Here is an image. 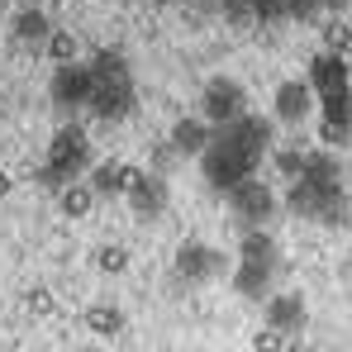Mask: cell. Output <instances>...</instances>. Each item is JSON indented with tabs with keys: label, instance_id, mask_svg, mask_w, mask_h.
I'll use <instances>...</instances> for the list:
<instances>
[{
	"label": "cell",
	"instance_id": "cell-1",
	"mask_svg": "<svg viewBox=\"0 0 352 352\" xmlns=\"http://www.w3.org/2000/svg\"><path fill=\"white\" fill-rule=\"evenodd\" d=\"M86 167H91V138H86V129L81 124H62L58 133H53V143H48V162L38 167V181L62 190Z\"/></svg>",
	"mask_w": 352,
	"mask_h": 352
},
{
	"label": "cell",
	"instance_id": "cell-2",
	"mask_svg": "<svg viewBox=\"0 0 352 352\" xmlns=\"http://www.w3.org/2000/svg\"><path fill=\"white\" fill-rule=\"evenodd\" d=\"M200 172H205V186H210V190L229 195L238 181L257 176V157H248V153L238 148L229 133H219V129H214V143L205 148V157H200Z\"/></svg>",
	"mask_w": 352,
	"mask_h": 352
},
{
	"label": "cell",
	"instance_id": "cell-3",
	"mask_svg": "<svg viewBox=\"0 0 352 352\" xmlns=\"http://www.w3.org/2000/svg\"><path fill=\"white\" fill-rule=\"evenodd\" d=\"M291 214H305L314 224H329V229H343L352 214L348 190L343 186H309V181H291V195H286Z\"/></svg>",
	"mask_w": 352,
	"mask_h": 352
},
{
	"label": "cell",
	"instance_id": "cell-4",
	"mask_svg": "<svg viewBox=\"0 0 352 352\" xmlns=\"http://www.w3.org/2000/svg\"><path fill=\"white\" fill-rule=\"evenodd\" d=\"M248 115V96H243V86L229 81V76H214L210 86H205V96H200V119H210L214 129H229L234 119Z\"/></svg>",
	"mask_w": 352,
	"mask_h": 352
},
{
	"label": "cell",
	"instance_id": "cell-5",
	"mask_svg": "<svg viewBox=\"0 0 352 352\" xmlns=\"http://www.w3.org/2000/svg\"><path fill=\"white\" fill-rule=\"evenodd\" d=\"M229 210L238 214V224H248V229H262L272 214H276V195L257 181V176H248V181H238L234 190H229Z\"/></svg>",
	"mask_w": 352,
	"mask_h": 352
},
{
	"label": "cell",
	"instance_id": "cell-6",
	"mask_svg": "<svg viewBox=\"0 0 352 352\" xmlns=\"http://www.w3.org/2000/svg\"><path fill=\"white\" fill-rule=\"evenodd\" d=\"M91 91H96V76H91V67H81V62H62L58 72H53V86H48V96H53L58 110H81V105H91Z\"/></svg>",
	"mask_w": 352,
	"mask_h": 352
},
{
	"label": "cell",
	"instance_id": "cell-7",
	"mask_svg": "<svg viewBox=\"0 0 352 352\" xmlns=\"http://www.w3.org/2000/svg\"><path fill=\"white\" fill-rule=\"evenodd\" d=\"M224 252L219 248H210V243H181L176 248V276L181 281H214V276H224Z\"/></svg>",
	"mask_w": 352,
	"mask_h": 352
},
{
	"label": "cell",
	"instance_id": "cell-8",
	"mask_svg": "<svg viewBox=\"0 0 352 352\" xmlns=\"http://www.w3.org/2000/svg\"><path fill=\"white\" fill-rule=\"evenodd\" d=\"M124 200L133 205V214L138 219H157L162 210H167V176L157 172H133V181H129V190H124Z\"/></svg>",
	"mask_w": 352,
	"mask_h": 352
},
{
	"label": "cell",
	"instance_id": "cell-9",
	"mask_svg": "<svg viewBox=\"0 0 352 352\" xmlns=\"http://www.w3.org/2000/svg\"><path fill=\"white\" fill-rule=\"evenodd\" d=\"M133 81H96V91H91V115L105 119V124H115V119H129L133 115Z\"/></svg>",
	"mask_w": 352,
	"mask_h": 352
},
{
	"label": "cell",
	"instance_id": "cell-10",
	"mask_svg": "<svg viewBox=\"0 0 352 352\" xmlns=\"http://www.w3.org/2000/svg\"><path fill=\"white\" fill-rule=\"evenodd\" d=\"M219 133H229L238 148L248 153V157H267L272 153V138H276V129H272V119H262V115H243V119H234L229 129H219Z\"/></svg>",
	"mask_w": 352,
	"mask_h": 352
},
{
	"label": "cell",
	"instance_id": "cell-11",
	"mask_svg": "<svg viewBox=\"0 0 352 352\" xmlns=\"http://www.w3.org/2000/svg\"><path fill=\"white\" fill-rule=\"evenodd\" d=\"M272 115L281 124H305L314 115V86L309 81H281L276 86V100H272Z\"/></svg>",
	"mask_w": 352,
	"mask_h": 352
},
{
	"label": "cell",
	"instance_id": "cell-12",
	"mask_svg": "<svg viewBox=\"0 0 352 352\" xmlns=\"http://www.w3.org/2000/svg\"><path fill=\"white\" fill-rule=\"evenodd\" d=\"M272 276H276V262H262V257H238L234 267V291L243 300H267L272 295Z\"/></svg>",
	"mask_w": 352,
	"mask_h": 352
},
{
	"label": "cell",
	"instance_id": "cell-13",
	"mask_svg": "<svg viewBox=\"0 0 352 352\" xmlns=\"http://www.w3.org/2000/svg\"><path fill=\"white\" fill-rule=\"evenodd\" d=\"M348 67L352 62L348 58H338V53H319V58L309 62V86H314V96H338V91H348Z\"/></svg>",
	"mask_w": 352,
	"mask_h": 352
},
{
	"label": "cell",
	"instance_id": "cell-14",
	"mask_svg": "<svg viewBox=\"0 0 352 352\" xmlns=\"http://www.w3.org/2000/svg\"><path fill=\"white\" fill-rule=\"evenodd\" d=\"M214 143V124L200 115H186L172 124V148L181 157H205V148Z\"/></svg>",
	"mask_w": 352,
	"mask_h": 352
},
{
	"label": "cell",
	"instance_id": "cell-15",
	"mask_svg": "<svg viewBox=\"0 0 352 352\" xmlns=\"http://www.w3.org/2000/svg\"><path fill=\"white\" fill-rule=\"evenodd\" d=\"M267 324L281 329V333H291V338H300L305 324H309L305 300H300V295H267Z\"/></svg>",
	"mask_w": 352,
	"mask_h": 352
},
{
	"label": "cell",
	"instance_id": "cell-16",
	"mask_svg": "<svg viewBox=\"0 0 352 352\" xmlns=\"http://www.w3.org/2000/svg\"><path fill=\"white\" fill-rule=\"evenodd\" d=\"M10 34H14V43H19L24 53H38V48H48V38H53V24H48L43 10H19L14 24H10Z\"/></svg>",
	"mask_w": 352,
	"mask_h": 352
},
{
	"label": "cell",
	"instance_id": "cell-17",
	"mask_svg": "<svg viewBox=\"0 0 352 352\" xmlns=\"http://www.w3.org/2000/svg\"><path fill=\"white\" fill-rule=\"evenodd\" d=\"M133 162H100V167H91V190L100 195V200H110V195H124L129 190V181H133Z\"/></svg>",
	"mask_w": 352,
	"mask_h": 352
},
{
	"label": "cell",
	"instance_id": "cell-18",
	"mask_svg": "<svg viewBox=\"0 0 352 352\" xmlns=\"http://www.w3.org/2000/svg\"><path fill=\"white\" fill-rule=\"evenodd\" d=\"M96 190H91V181H72V186H62L58 190V210L67 214V219H86L91 210H96Z\"/></svg>",
	"mask_w": 352,
	"mask_h": 352
},
{
	"label": "cell",
	"instance_id": "cell-19",
	"mask_svg": "<svg viewBox=\"0 0 352 352\" xmlns=\"http://www.w3.org/2000/svg\"><path fill=\"white\" fill-rule=\"evenodd\" d=\"M295 181H309V186H343V167H338L333 153H309V157H305V172L295 176Z\"/></svg>",
	"mask_w": 352,
	"mask_h": 352
},
{
	"label": "cell",
	"instance_id": "cell-20",
	"mask_svg": "<svg viewBox=\"0 0 352 352\" xmlns=\"http://www.w3.org/2000/svg\"><path fill=\"white\" fill-rule=\"evenodd\" d=\"M86 329H91L96 338H115L119 329H124V314H119V305H110V300H96V305L86 309Z\"/></svg>",
	"mask_w": 352,
	"mask_h": 352
},
{
	"label": "cell",
	"instance_id": "cell-21",
	"mask_svg": "<svg viewBox=\"0 0 352 352\" xmlns=\"http://www.w3.org/2000/svg\"><path fill=\"white\" fill-rule=\"evenodd\" d=\"M86 67H91L96 81H129V62H124V53H115V48H100Z\"/></svg>",
	"mask_w": 352,
	"mask_h": 352
},
{
	"label": "cell",
	"instance_id": "cell-22",
	"mask_svg": "<svg viewBox=\"0 0 352 352\" xmlns=\"http://www.w3.org/2000/svg\"><path fill=\"white\" fill-rule=\"evenodd\" d=\"M324 48L329 53H338V58L352 62V24L343 19V14H333L329 24H324Z\"/></svg>",
	"mask_w": 352,
	"mask_h": 352
},
{
	"label": "cell",
	"instance_id": "cell-23",
	"mask_svg": "<svg viewBox=\"0 0 352 352\" xmlns=\"http://www.w3.org/2000/svg\"><path fill=\"white\" fill-rule=\"evenodd\" d=\"M319 115H324V124H348L352 129V91H338V96H319Z\"/></svg>",
	"mask_w": 352,
	"mask_h": 352
},
{
	"label": "cell",
	"instance_id": "cell-24",
	"mask_svg": "<svg viewBox=\"0 0 352 352\" xmlns=\"http://www.w3.org/2000/svg\"><path fill=\"white\" fill-rule=\"evenodd\" d=\"M43 53H48V58L58 62H76V53H81V38H76V34H67V29H53V38H48V48H43Z\"/></svg>",
	"mask_w": 352,
	"mask_h": 352
},
{
	"label": "cell",
	"instance_id": "cell-25",
	"mask_svg": "<svg viewBox=\"0 0 352 352\" xmlns=\"http://www.w3.org/2000/svg\"><path fill=\"white\" fill-rule=\"evenodd\" d=\"M96 267H100L105 276H119V272H129V248H119V243H105V248L96 252Z\"/></svg>",
	"mask_w": 352,
	"mask_h": 352
},
{
	"label": "cell",
	"instance_id": "cell-26",
	"mask_svg": "<svg viewBox=\"0 0 352 352\" xmlns=\"http://www.w3.org/2000/svg\"><path fill=\"white\" fill-rule=\"evenodd\" d=\"M291 348V333H281V329H257V338H252V352H286Z\"/></svg>",
	"mask_w": 352,
	"mask_h": 352
},
{
	"label": "cell",
	"instance_id": "cell-27",
	"mask_svg": "<svg viewBox=\"0 0 352 352\" xmlns=\"http://www.w3.org/2000/svg\"><path fill=\"white\" fill-rule=\"evenodd\" d=\"M272 157H276V167H281V176H300L305 172V157H309V153H300V148H276V153H272Z\"/></svg>",
	"mask_w": 352,
	"mask_h": 352
},
{
	"label": "cell",
	"instance_id": "cell-28",
	"mask_svg": "<svg viewBox=\"0 0 352 352\" xmlns=\"http://www.w3.org/2000/svg\"><path fill=\"white\" fill-rule=\"evenodd\" d=\"M24 305H29V314H38V319L58 309V300H53V291H43V286H34V291L24 295Z\"/></svg>",
	"mask_w": 352,
	"mask_h": 352
},
{
	"label": "cell",
	"instance_id": "cell-29",
	"mask_svg": "<svg viewBox=\"0 0 352 352\" xmlns=\"http://www.w3.org/2000/svg\"><path fill=\"white\" fill-rule=\"evenodd\" d=\"M248 10H252V19L272 24V19H281V14H286V0H248Z\"/></svg>",
	"mask_w": 352,
	"mask_h": 352
},
{
	"label": "cell",
	"instance_id": "cell-30",
	"mask_svg": "<svg viewBox=\"0 0 352 352\" xmlns=\"http://www.w3.org/2000/svg\"><path fill=\"white\" fill-rule=\"evenodd\" d=\"M348 138H352L348 124H319V143H324V148H343Z\"/></svg>",
	"mask_w": 352,
	"mask_h": 352
},
{
	"label": "cell",
	"instance_id": "cell-31",
	"mask_svg": "<svg viewBox=\"0 0 352 352\" xmlns=\"http://www.w3.org/2000/svg\"><path fill=\"white\" fill-rule=\"evenodd\" d=\"M319 5H324V10H329V14H343V10H348L352 0H319Z\"/></svg>",
	"mask_w": 352,
	"mask_h": 352
},
{
	"label": "cell",
	"instance_id": "cell-32",
	"mask_svg": "<svg viewBox=\"0 0 352 352\" xmlns=\"http://www.w3.org/2000/svg\"><path fill=\"white\" fill-rule=\"evenodd\" d=\"M0 195H10V172H0Z\"/></svg>",
	"mask_w": 352,
	"mask_h": 352
},
{
	"label": "cell",
	"instance_id": "cell-33",
	"mask_svg": "<svg viewBox=\"0 0 352 352\" xmlns=\"http://www.w3.org/2000/svg\"><path fill=\"white\" fill-rule=\"evenodd\" d=\"M286 352H314V348H309V343H291Z\"/></svg>",
	"mask_w": 352,
	"mask_h": 352
},
{
	"label": "cell",
	"instance_id": "cell-34",
	"mask_svg": "<svg viewBox=\"0 0 352 352\" xmlns=\"http://www.w3.org/2000/svg\"><path fill=\"white\" fill-rule=\"evenodd\" d=\"M148 5H176V0H148Z\"/></svg>",
	"mask_w": 352,
	"mask_h": 352
},
{
	"label": "cell",
	"instance_id": "cell-35",
	"mask_svg": "<svg viewBox=\"0 0 352 352\" xmlns=\"http://www.w3.org/2000/svg\"><path fill=\"white\" fill-rule=\"evenodd\" d=\"M200 5H224V0H200Z\"/></svg>",
	"mask_w": 352,
	"mask_h": 352
},
{
	"label": "cell",
	"instance_id": "cell-36",
	"mask_svg": "<svg viewBox=\"0 0 352 352\" xmlns=\"http://www.w3.org/2000/svg\"><path fill=\"white\" fill-rule=\"evenodd\" d=\"M124 5H138V0H124Z\"/></svg>",
	"mask_w": 352,
	"mask_h": 352
}]
</instances>
